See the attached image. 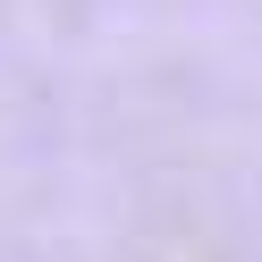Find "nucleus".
<instances>
[]
</instances>
